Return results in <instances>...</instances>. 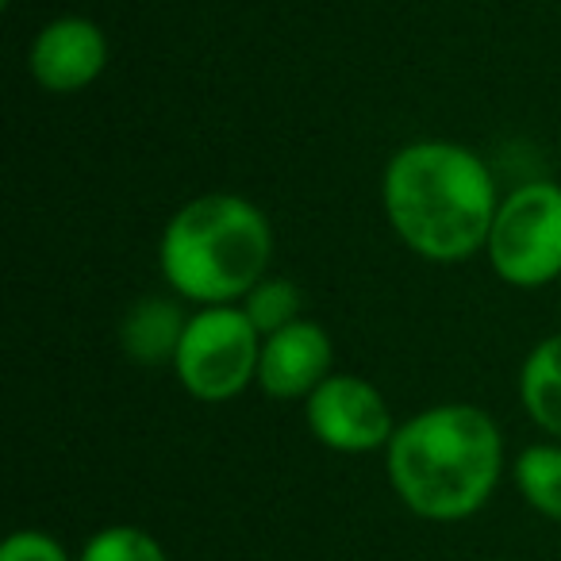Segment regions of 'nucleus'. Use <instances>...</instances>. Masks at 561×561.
Returning a JSON list of instances; mask_svg holds the SVG:
<instances>
[{
  "label": "nucleus",
  "instance_id": "obj_2",
  "mask_svg": "<svg viewBox=\"0 0 561 561\" xmlns=\"http://www.w3.org/2000/svg\"><path fill=\"white\" fill-rule=\"evenodd\" d=\"M392 492L412 515L461 523L492 500L504 473V435L477 404H435L404 420L385 450Z\"/></svg>",
  "mask_w": 561,
  "mask_h": 561
},
{
  "label": "nucleus",
  "instance_id": "obj_10",
  "mask_svg": "<svg viewBox=\"0 0 561 561\" xmlns=\"http://www.w3.org/2000/svg\"><path fill=\"white\" fill-rule=\"evenodd\" d=\"M519 400L523 412L546 435L561 438V331L530 346L519 366Z\"/></svg>",
  "mask_w": 561,
  "mask_h": 561
},
{
  "label": "nucleus",
  "instance_id": "obj_1",
  "mask_svg": "<svg viewBox=\"0 0 561 561\" xmlns=\"http://www.w3.org/2000/svg\"><path fill=\"white\" fill-rule=\"evenodd\" d=\"M381 204L389 227L412 254L446 265L489 247L500 193L477 150L450 139H420L389 158Z\"/></svg>",
  "mask_w": 561,
  "mask_h": 561
},
{
  "label": "nucleus",
  "instance_id": "obj_6",
  "mask_svg": "<svg viewBox=\"0 0 561 561\" xmlns=\"http://www.w3.org/2000/svg\"><path fill=\"white\" fill-rule=\"evenodd\" d=\"M305 420L308 431L335 454L389 450L392 435L400 427L381 389L358 374H331L305 400Z\"/></svg>",
  "mask_w": 561,
  "mask_h": 561
},
{
  "label": "nucleus",
  "instance_id": "obj_11",
  "mask_svg": "<svg viewBox=\"0 0 561 561\" xmlns=\"http://www.w3.org/2000/svg\"><path fill=\"white\" fill-rule=\"evenodd\" d=\"M515 489L523 492L530 507L546 519L561 523V446L535 443L515 458L512 466Z\"/></svg>",
  "mask_w": 561,
  "mask_h": 561
},
{
  "label": "nucleus",
  "instance_id": "obj_12",
  "mask_svg": "<svg viewBox=\"0 0 561 561\" xmlns=\"http://www.w3.org/2000/svg\"><path fill=\"white\" fill-rule=\"evenodd\" d=\"M300 305H305V297H300V289L293 285L289 277H262L254 285V289L242 297V312H247V320L257 328V335H277V331L293 328V323L300 320Z\"/></svg>",
  "mask_w": 561,
  "mask_h": 561
},
{
  "label": "nucleus",
  "instance_id": "obj_3",
  "mask_svg": "<svg viewBox=\"0 0 561 561\" xmlns=\"http://www.w3.org/2000/svg\"><path fill=\"white\" fill-rule=\"evenodd\" d=\"M270 216L234 193H204L181 204L158 242V265L173 297L201 308L242 305L257 280L270 277Z\"/></svg>",
  "mask_w": 561,
  "mask_h": 561
},
{
  "label": "nucleus",
  "instance_id": "obj_8",
  "mask_svg": "<svg viewBox=\"0 0 561 561\" xmlns=\"http://www.w3.org/2000/svg\"><path fill=\"white\" fill-rule=\"evenodd\" d=\"M335 366V343L316 320H297L293 328L262 339L257 389L270 400H308Z\"/></svg>",
  "mask_w": 561,
  "mask_h": 561
},
{
  "label": "nucleus",
  "instance_id": "obj_7",
  "mask_svg": "<svg viewBox=\"0 0 561 561\" xmlns=\"http://www.w3.org/2000/svg\"><path fill=\"white\" fill-rule=\"evenodd\" d=\"M108 35L89 16H55L39 27L27 50V70L39 89L55 96H70L89 89L108 70Z\"/></svg>",
  "mask_w": 561,
  "mask_h": 561
},
{
  "label": "nucleus",
  "instance_id": "obj_4",
  "mask_svg": "<svg viewBox=\"0 0 561 561\" xmlns=\"http://www.w3.org/2000/svg\"><path fill=\"white\" fill-rule=\"evenodd\" d=\"M262 335L239 305L201 308L188 316L173 374L181 389L201 404H227L257 385Z\"/></svg>",
  "mask_w": 561,
  "mask_h": 561
},
{
  "label": "nucleus",
  "instance_id": "obj_14",
  "mask_svg": "<svg viewBox=\"0 0 561 561\" xmlns=\"http://www.w3.org/2000/svg\"><path fill=\"white\" fill-rule=\"evenodd\" d=\"M0 561H73L70 550L47 530H12L0 546Z\"/></svg>",
  "mask_w": 561,
  "mask_h": 561
},
{
  "label": "nucleus",
  "instance_id": "obj_13",
  "mask_svg": "<svg viewBox=\"0 0 561 561\" xmlns=\"http://www.w3.org/2000/svg\"><path fill=\"white\" fill-rule=\"evenodd\" d=\"M78 561H165V550L150 530L131 527V523H112L81 546Z\"/></svg>",
  "mask_w": 561,
  "mask_h": 561
},
{
  "label": "nucleus",
  "instance_id": "obj_9",
  "mask_svg": "<svg viewBox=\"0 0 561 561\" xmlns=\"http://www.w3.org/2000/svg\"><path fill=\"white\" fill-rule=\"evenodd\" d=\"M185 328L181 297H139L119 320V346L139 366H173Z\"/></svg>",
  "mask_w": 561,
  "mask_h": 561
},
{
  "label": "nucleus",
  "instance_id": "obj_5",
  "mask_svg": "<svg viewBox=\"0 0 561 561\" xmlns=\"http://www.w3.org/2000/svg\"><path fill=\"white\" fill-rule=\"evenodd\" d=\"M489 265L512 289H542L561 277V185L527 181L500 201Z\"/></svg>",
  "mask_w": 561,
  "mask_h": 561
}]
</instances>
